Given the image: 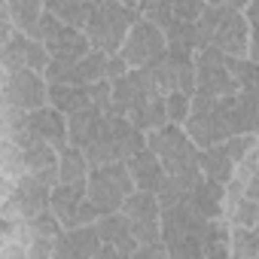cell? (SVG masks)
<instances>
[{"mask_svg": "<svg viewBox=\"0 0 259 259\" xmlns=\"http://www.w3.org/2000/svg\"><path fill=\"white\" fill-rule=\"evenodd\" d=\"M13 232H16V223H10V220L0 217V241H4L7 235H13Z\"/></svg>", "mask_w": 259, "mask_h": 259, "instance_id": "40", "label": "cell"}, {"mask_svg": "<svg viewBox=\"0 0 259 259\" xmlns=\"http://www.w3.org/2000/svg\"><path fill=\"white\" fill-rule=\"evenodd\" d=\"M101 4V0H43V10L52 13L55 19H61L64 25H73V28H82L85 16Z\"/></svg>", "mask_w": 259, "mask_h": 259, "instance_id": "26", "label": "cell"}, {"mask_svg": "<svg viewBox=\"0 0 259 259\" xmlns=\"http://www.w3.org/2000/svg\"><path fill=\"white\" fill-rule=\"evenodd\" d=\"M147 150H153L159 156L165 177L183 195H189V189L201 177V168H198V147L186 138L183 125L165 122V125L153 128V132H147Z\"/></svg>", "mask_w": 259, "mask_h": 259, "instance_id": "2", "label": "cell"}, {"mask_svg": "<svg viewBox=\"0 0 259 259\" xmlns=\"http://www.w3.org/2000/svg\"><path fill=\"white\" fill-rule=\"evenodd\" d=\"M82 201H85V180L55 183L49 189V210L55 213V220L61 223V229L73 226V217H76V210H79Z\"/></svg>", "mask_w": 259, "mask_h": 259, "instance_id": "19", "label": "cell"}, {"mask_svg": "<svg viewBox=\"0 0 259 259\" xmlns=\"http://www.w3.org/2000/svg\"><path fill=\"white\" fill-rule=\"evenodd\" d=\"M25 132H28L31 138L46 141V144L55 147V150L67 147V122H64V113H58V110L49 107V104H43V107H37V110L28 113Z\"/></svg>", "mask_w": 259, "mask_h": 259, "instance_id": "15", "label": "cell"}, {"mask_svg": "<svg viewBox=\"0 0 259 259\" xmlns=\"http://www.w3.org/2000/svg\"><path fill=\"white\" fill-rule=\"evenodd\" d=\"M198 168H201V177H210L217 183H226V180H232L235 162L229 159V153H226L223 144H213L207 150H198Z\"/></svg>", "mask_w": 259, "mask_h": 259, "instance_id": "25", "label": "cell"}, {"mask_svg": "<svg viewBox=\"0 0 259 259\" xmlns=\"http://www.w3.org/2000/svg\"><path fill=\"white\" fill-rule=\"evenodd\" d=\"M186 201H189L201 217L217 220V217H223V183H217V180H210V177H198L195 186L189 189Z\"/></svg>", "mask_w": 259, "mask_h": 259, "instance_id": "21", "label": "cell"}, {"mask_svg": "<svg viewBox=\"0 0 259 259\" xmlns=\"http://www.w3.org/2000/svg\"><path fill=\"white\" fill-rule=\"evenodd\" d=\"M198 46H201V40H198L195 22L174 19V22L165 28V49H177V52H189V55H195Z\"/></svg>", "mask_w": 259, "mask_h": 259, "instance_id": "27", "label": "cell"}, {"mask_svg": "<svg viewBox=\"0 0 259 259\" xmlns=\"http://www.w3.org/2000/svg\"><path fill=\"white\" fill-rule=\"evenodd\" d=\"M16 141L25 150V174L43 180L46 186H55L58 183V150L40 138H31L28 132H22Z\"/></svg>", "mask_w": 259, "mask_h": 259, "instance_id": "14", "label": "cell"}, {"mask_svg": "<svg viewBox=\"0 0 259 259\" xmlns=\"http://www.w3.org/2000/svg\"><path fill=\"white\" fill-rule=\"evenodd\" d=\"M223 107H226V119H229L232 135L256 132V125H259L256 92H241V89H238L235 95H226V98H223Z\"/></svg>", "mask_w": 259, "mask_h": 259, "instance_id": "18", "label": "cell"}, {"mask_svg": "<svg viewBox=\"0 0 259 259\" xmlns=\"http://www.w3.org/2000/svg\"><path fill=\"white\" fill-rule=\"evenodd\" d=\"M125 70H128V64H125V58H122L119 52H113V55L104 58V79H116V76H122Z\"/></svg>", "mask_w": 259, "mask_h": 259, "instance_id": "38", "label": "cell"}, {"mask_svg": "<svg viewBox=\"0 0 259 259\" xmlns=\"http://www.w3.org/2000/svg\"><path fill=\"white\" fill-rule=\"evenodd\" d=\"M226 61V70L232 73L235 85L241 92H256V61L247 58V55H223Z\"/></svg>", "mask_w": 259, "mask_h": 259, "instance_id": "31", "label": "cell"}, {"mask_svg": "<svg viewBox=\"0 0 259 259\" xmlns=\"http://www.w3.org/2000/svg\"><path fill=\"white\" fill-rule=\"evenodd\" d=\"M107 119H110V132H113V144H116L119 159H128L132 153L147 147V135L128 116H107Z\"/></svg>", "mask_w": 259, "mask_h": 259, "instance_id": "22", "label": "cell"}, {"mask_svg": "<svg viewBox=\"0 0 259 259\" xmlns=\"http://www.w3.org/2000/svg\"><path fill=\"white\" fill-rule=\"evenodd\" d=\"M192 61H195V92L210 95V98H226V95L238 92L232 73L226 70V61H223L220 49L198 46L195 55H192Z\"/></svg>", "mask_w": 259, "mask_h": 259, "instance_id": "10", "label": "cell"}, {"mask_svg": "<svg viewBox=\"0 0 259 259\" xmlns=\"http://www.w3.org/2000/svg\"><path fill=\"white\" fill-rule=\"evenodd\" d=\"M165 64L171 70L174 79V92L192 95L195 92V61L189 52H177V49H165Z\"/></svg>", "mask_w": 259, "mask_h": 259, "instance_id": "24", "label": "cell"}, {"mask_svg": "<svg viewBox=\"0 0 259 259\" xmlns=\"http://www.w3.org/2000/svg\"><path fill=\"white\" fill-rule=\"evenodd\" d=\"M89 174V162L82 156V150L76 147H61L58 150V183H73V180H85Z\"/></svg>", "mask_w": 259, "mask_h": 259, "instance_id": "30", "label": "cell"}, {"mask_svg": "<svg viewBox=\"0 0 259 259\" xmlns=\"http://www.w3.org/2000/svg\"><path fill=\"white\" fill-rule=\"evenodd\" d=\"M201 4H223V0H201Z\"/></svg>", "mask_w": 259, "mask_h": 259, "instance_id": "44", "label": "cell"}, {"mask_svg": "<svg viewBox=\"0 0 259 259\" xmlns=\"http://www.w3.org/2000/svg\"><path fill=\"white\" fill-rule=\"evenodd\" d=\"M7 76H10V70H7L4 61H0V92H4V85H7Z\"/></svg>", "mask_w": 259, "mask_h": 259, "instance_id": "41", "label": "cell"}, {"mask_svg": "<svg viewBox=\"0 0 259 259\" xmlns=\"http://www.w3.org/2000/svg\"><path fill=\"white\" fill-rule=\"evenodd\" d=\"M119 55L125 58L128 67H147V64L159 61L165 55V31L138 16L119 46Z\"/></svg>", "mask_w": 259, "mask_h": 259, "instance_id": "8", "label": "cell"}, {"mask_svg": "<svg viewBox=\"0 0 259 259\" xmlns=\"http://www.w3.org/2000/svg\"><path fill=\"white\" fill-rule=\"evenodd\" d=\"M0 174L19 180L25 174V150L19 141H0Z\"/></svg>", "mask_w": 259, "mask_h": 259, "instance_id": "33", "label": "cell"}, {"mask_svg": "<svg viewBox=\"0 0 259 259\" xmlns=\"http://www.w3.org/2000/svg\"><path fill=\"white\" fill-rule=\"evenodd\" d=\"M64 122H67V144L76 147V150H85L104 132V128H107V116L98 107H92V104H85L76 113L64 116Z\"/></svg>", "mask_w": 259, "mask_h": 259, "instance_id": "17", "label": "cell"}, {"mask_svg": "<svg viewBox=\"0 0 259 259\" xmlns=\"http://www.w3.org/2000/svg\"><path fill=\"white\" fill-rule=\"evenodd\" d=\"M0 61L7 64V70H19V67H28V70H37L43 73L46 64H49V52L40 40L22 34V31H13V37L0 46Z\"/></svg>", "mask_w": 259, "mask_h": 259, "instance_id": "12", "label": "cell"}, {"mask_svg": "<svg viewBox=\"0 0 259 259\" xmlns=\"http://www.w3.org/2000/svg\"><path fill=\"white\" fill-rule=\"evenodd\" d=\"M223 4H229V7H235V10H244L250 0H223Z\"/></svg>", "mask_w": 259, "mask_h": 259, "instance_id": "42", "label": "cell"}, {"mask_svg": "<svg viewBox=\"0 0 259 259\" xmlns=\"http://www.w3.org/2000/svg\"><path fill=\"white\" fill-rule=\"evenodd\" d=\"M195 31L201 46H213L223 55H247L256 61V25L244 19L241 10L229 4H204Z\"/></svg>", "mask_w": 259, "mask_h": 259, "instance_id": "1", "label": "cell"}, {"mask_svg": "<svg viewBox=\"0 0 259 259\" xmlns=\"http://www.w3.org/2000/svg\"><path fill=\"white\" fill-rule=\"evenodd\" d=\"M229 256L256 259L259 256V229L256 226H229Z\"/></svg>", "mask_w": 259, "mask_h": 259, "instance_id": "28", "label": "cell"}, {"mask_svg": "<svg viewBox=\"0 0 259 259\" xmlns=\"http://www.w3.org/2000/svg\"><path fill=\"white\" fill-rule=\"evenodd\" d=\"M25 119H28V113L7 104L4 92H0V141H16L25 132Z\"/></svg>", "mask_w": 259, "mask_h": 259, "instance_id": "32", "label": "cell"}, {"mask_svg": "<svg viewBox=\"0 0 259 259\" xmlns=\"http://www.w3.org/2000/svg\"><path fill=\"white\" fill-rule=\"evenodd\" d=\"M95 232L101 238V244H110L116 247L119 259H132L135 250H138V241L132 235V226H128L125 213L122 210H110V213H98L95 220Z\"/></svg>", "mask_w": 259, "mask_h": 259, "instance_id": "16", "label": "cell"}, {"mask_svg": "<svg viewBox=\"0 0 259 259\" xmlns=\"http://www.w3.org/2000/svg\"><path fill=\"white\" fill-rule=\"evenodd\" d=\"M223 220L229 226H259V198H250V195H241L226 213Z\"/></svg>", "mask_w": 259, "mask_h": 259, "instance_id": "34", "label": "cell"}, {"mask_svg": "<svg viewBox=\"0 0 259 259\" xmlns=\"http://www.w3.org/2000/svg\"><path fill=\"white\" fill-rule=\"evenodd\" d=\"M4 98L7 104L31 113L37 107L46 104V76L37 73V70H28V67H19L7 76V85H4Z\"/></svg>", "mask_w": 259, "mask_h": 259, "instance_id": "11", "label": "cell"}, {"mask_svg": "<svg viewBox=\"0 0 259 259\" xmlns=\"http://www.w3.org/2000/svg\"><path fill=\"white\" fill-rule=\"evenodd\" d=\"M40 13H43V0H7V16H10L13 28L28 37H31Z\"/></svg>", "mask_w": 259, "mask_h": 259, "instance_id": "29", "label": "cell"}, {"mask_svg": "<svg viewBox=\"0 0 259 259\" xmlns=\"http://www.w3.org/2000/svg\"><path fill=\"white\" fill-rule=\"evenodd\" d=\"M125 168H128V177H132L135 189H144V192H156V186H159V180L165 174L159 156L153 150H147V147L128 156L125 159Z\"/></svg>", "mask_w": 259, "mask_h": 259, "instance_id": "20", "label": "cell"}, {"mask_svg": "<svg viewBox=\"0 0 259 259\" xmlns=\"http://www.w3.org/2000/svg\"><path fill=\"white\" fill-rule=\"evenodd\" d=\"M46 104L55 107L58 113L70 116L79 107L89 104V92L85 85H67V82H46Z\"/></svg>", "mask_w": 259, "mask_h": 259, "instance_id": "23", "label": "cell"}, {"mask_svg": "<svg viewBox=\"0 0 259 259\" xmlns=\"http://www.w3.org/2000/svg\"><path fill=\"white\" fill-rule=\"evenodd\" d=\"M10 189H13V180H10L7 174H0V201L10 195Z\"/></svg>", "mask_w": 259, "mask_h": 259, "instance_id": "39", "label": "cell"}, {"mask_svg": "<svg viewBox=\"0 0 259 259\" xmlns=\"http://www.w3.org/2000/svg\"><path fill=\"white\" fill-rule=\"evenodd\" d=\"M85 92H89V104L98 107L104 116H110V107H113V104H110V79L101 76V79H95L92 85H85Z\"/></svg>", "mask_w": 259, "mask_h": 259, "instance_id": "36", "label": "cell"}, {"mask_svg": "<svg viewBox=\"0 0 259 259\" xmlns=\"http://www.w3.org/2000/svg\"><path fill=\"white\" fill-rule=\"evenodd\" d=\"M183 132H186V138L198 150H207L213 144H223L232 135L229 119H226V107H223V98H210V95L192 92L189 113L183 119Z\"/></svg>", "mask_w": 259, "mask_h": 259, "instance_id": "5", "label": "cell"}, {"mask_svg": "<svg viewBox=\"0 0 259 259\" xmlns=\"http://www.w3.org/2000/svg\"><path fill=\"white\" fill-rule=\"evenodd\" d=\"M207 223L210 220L201 217L186 198L171 207H162L159 232L168 259H201V235L207 232Z\"/></svg>", "mask_w": 259, "mask_h": 259, "instance_id": "3", "label": "cell"}, {"mask_svg": "<svg viewBox=\"0 0 259 259\" xmlns=\"http://www.w3.org/2000/svg\"><path fill=\"white\" fill-rule=\"evenodd\" d=\"M49 189L43 180L31 177V174H22L19 180H13V189L10 195L0 201V217L10 220V223H28L40 213L49 210Z\"/></svg>", "mask_w": 259, "mask_h": 259, "instance_id": "7", "label": "cell"}, {"mask_svg": "<svg viewBox=\"0 0 259 259\" xmlns=\"http://www.w3.org/2000/svg\"><path fill=\"white\" fill-rule=\"evenodd\" d=\"M119 210L125 213L128 226H132V235L138 244H156L162 241V232H159V201L153 192H144V189H132L125 195V201L119 204Z\"/></svg>", "mask_w": 259, "mask_h": 259, "instance_id": "9", "label": "cell"}, {"mask_svg": "<svg viewBox=\"0 0 259 259\" xmlns=\"http://www.w3.org/2000/svg\"><path fill=\"white\" fill-rule=\"evenodd\" d=\"M132 189H135V183H132V177H128L125 159L92 165L89 174H85V198L95 204L98 213L119 210V204L125 201V195Z\"/></svg>", "mask_w": 259, "mask_h": 259, "instance_id": "6", "label": "cell"}, {"mask_svg": "<svg viewBox=\"0 0 259 259\" xmlns=\"http://www.w3.org/2000/svg\"><path fill=\"white\" fill-rule=\"evenodd\" d=\"M189 98H192V95L168 92V95H165V119L174 122V125H183V119H186V113H189Z\"/></svg>", "mask_w": 259, "mask_h": 259, "instance_id": "35", "label": "cell"}, {"mask_svg": "<svg viewBox=\"0 0 259 259\" xmlns=\"http://www.w3.org/2000/svg\"><path fill=\"white\" fill-rule=\"evenodd\" d=\"M138 13L125 4H116V0H101V4L85 16L82 22V34L89 37V46L104 52V55H113L119 52L128 28L135 25Z\"/></svg>", "mask_w": 259, "mask_h": 259, "instance_id": "4", "label": "cell"}, {"mask_svg": "<svg viewBox=\"0 0 259 259\" xmlns=\"http://www.w3.org/2000/svg\"><path fill=\"white\" fill-rule=\"evenodd\" d=\"M116 4H125V7H132V10H135V7H138V0H116Z\"/></svg>", "mask_w": 259, "mask_h": 259, "instance_id": "43", "label": "cell"}, {"mask_svg": "<svg viewBox=\"0 0 259 259\" xmlns=\"http://www.w3.org/2000/svg\"><path fill=\"white\" fill-rule=\"evenodd\" d=\"M28 259H52V238L31 235L28 238Z\"/></svg>", "mask_w": 259, "mask_h": 259, "instance_id": "37", "label": "cell"}, {"mask_svg": "<svg viewBox=\"0 0 259 259\" xmlns=\"http://www.w3.org/2000/svg\"><path fill=\"white\" fill-rule=\"evenodd\" d=\"M101 247V238L95 232V223L61 229L52 238V259H95Z\"/></svg>", "mask_w": 259, "mask_h": 259, "instance_id": "13", "label": "cell"}]
</instances>
